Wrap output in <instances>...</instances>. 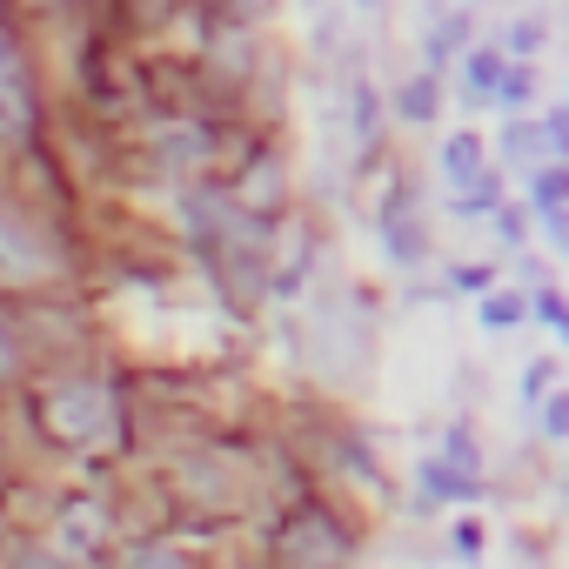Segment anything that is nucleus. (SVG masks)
<instances>
[{"mask_svg": "<svg viewBox=\"0 0 569 569\" xmlns=\"http://www.w3.org/2000/svg\"><path fill=\"white\" fill-rule=\"evenodd\" d=\"M556 376H562V369H556L549 356H536V362L522 369V402H529V409H542V396L556 389Z\"/></svg>", "mask_w": 569, "mask_h": 569, "instance_id": "2eb2a0df", "label": "nucleus"}, {"mask_svg": "<svg viewBox=\"0 0 569 569\" xmlns=\"http://www.w3.org/2000/svg\"><path fill=\"white\" fill-rule=\"evenodd\" d=\"M542 141H549V161H569V101L542 114Z\"/></svg>", "mask_w": 569, "mask_h": 569, "instance_id": "a211bd4d", "label": "nucleus"}, {"mask_svg": "<svg viewBox=\"0 0 569 569\" xmlns=\"http://www.w3.org/2000/svg\"><path fill=\"white\" fill-rule=\"evenodd\" d=\"M529 88H536V68H529V61H509V74H502V94H496V101H502V108H522V101H529Z\"/></svg>", "mask_w": 569, "mask_h": 569, "instance_id": "f3484780", "label": "nucleus"}, {"mask_svg": "<svg viewBox=\"0 0 569 569\" xmlns=\"http://www.w3.org/2000/svg\"><path fill=\"white\" fill-rule=\"evenodd\" d=\"M456 556H469V562L482 556V529L476 522H456Z\"/></svg>", "mask_w": 569, "mask_h": 569, "instance_id": "412c9836", "label": "nucleus"}, {"mask_svg": "<svg viewBox=\"0 0 569 569\" xmlns=\"http://www.w3.org/2000/svg\"><path fill=\"white\" fill-rule=\"evenodd\" d=\"M449 281H456L462 296H489V289H496V268H489V261H462Z\"/></svg>", "mask_w": 569, "mask_h": 569, "instance_id": "6ab92c4d", "label": "nucleus"}, {"mask_svg": "<svg viewBox=\"0 0 569 569\" xmlns=\"http://www.w3.org/2000/svg\"><path fill=\"white\" fill-rule=\"evenodd\" d=\"M529 208H569V161H536L529 168Z\"/></svg>", "mask_w": 569, "mask_h": 569, "instance_id": "0eeeda50", "label": "nucleus"}, {"mask_svg": "<svg viewBox=\"0 0 569 569\" xmlns=\"http://www.w3.org/2000/svg\"><path fill=\"white\" fill-rule=\"evenodd\" d=\"M436 174H442L449 188H476V181L489 174V141H482L476 128L442 134V148H436Z\"/></svg>", "mask_w": 569, "mask_h": 569, "instance_id": "7ed1b4c3", "label": "nucleus"}, {"mask_svg": "<svg viewBox=\"0 0 569 569\" xmlns=\"http://www.w3.org/2000/svg\"><path fill=\"white\" fill-rule=\"evenodd\" d=\"M349 134H356V148H376V134H382V101H376L369 74L349 81Z\"/></svg>", "mask_w": 569, "mask_h": 569, "instance_id": "423d86ee", "label": "nucleus"}, {"mask_svg": "<svg viewBox=\"0 0 569 569\" xmlns=\"http://www.w3.org/2000/svg\"><path fill=\"white\" fill-rule=\"evenodd\" d=\"M469 48H476V14H469V8H429V28H422V68H429V74H449Z\"/></svg>", "mask_w": 569, "mask_h": 569, "instance_id": "f257e3e1", "label": "nucleus"}, {"mask_svg": "<svg viewBox=\"0 0 569 569\" xmlns=\"http://www.w3.org/2000/svg\"><path fill=\"white\" fill-rule=\"evenodd\" d=\"M28 8H34V14H61V8H68V0H28Z\"/></svg>", "mask_w": 569, "mask_h": 569, "instance_id": "4be33fe9", "label": "nucleus"}, {"mask_svg": "<svg viewBox=\"0 0 569 569\" xmlns=\"http://www.w3.org/2000/svg\"><path fill=\"white\" fill-rule=\"evenodd\" d=\"M0 274H8V281L41 274V241H34V228H28L21 214H8V208H0Z\"/></svg>", "mask_w": 569, "mask_h": 569, "instance_id": "20e7f679", "label": "nucleus"}, {"mask_svg": "<svg viewBox=\"0 0 569 569\" xmlns=\"http://www.w3.org/2000/svg\"><path fill=\"white\" fill-rule=\"evenodd\" d=\"M522 316H529V302H522L516 289H489V296H482V329L509 336V329H522Z\"/></svg>", "mask_w": 569, "mask_h": 569, "instance_id": "1a4fd4ad", "label": "nucleus"}, {"mask_svg": "<svg viewBox=\"0 0 569 569\" xmlns=\"http://www.w3.org/2000/svg\"><path fill=\"white\" fill-rule=\"evenodd\" d=\"M396 114H402L409 128H429V121L442 114V74H429V68L409 74V81L396 88Z\"/></svg>", "mask_w": 569, "mask_h": 569, "instance_id": "39448f33", "label": "nucleus"}, {"mask_svg": "<svg viewBox=\"0 0 569 569\" xmlns=\"http://www.w3.org/2000/svg\"><path fill=\"white\" fill-rule=\"evenodd\" d=\"M509 61H516V54H509L502 41H476V48L462 54V101H469V108H489V101L502 94Z\"/></svg>", "mask_w": 569, "mask_h": 569, "instance_id": "f03ea898", "label": "nucleus"}, {"mask_svg": "<svg viewBox=\"0 0 569 569\" xmlns=\"http://www.w3.org/2000/svg\"><path fill=\"white\" fill-rule=\"evenodd\" d=\"M489 221H496V234H502L509 248H522V241H529V208H509V201H502Z\"/></svg>", "mask_w": 569, "mask_h": 569, "instance_id": "aec40b11", "label": "nucleus"}, {"mask_svg": "<svg viewBox=\"0 0 569 569\" xmlns=\"http://www.w3.org/2000/svg\"><path fill=\"white\" fill-rule=\"evenodd\" d=\"M422 482H429V496H476L482 482L469 476V469H456V462H422Z\"/></svg>", "mask_w": 569, "mask_h": 569, "instance_id": "9b49d317", "label": "nucleus"}, {"mask_svg": "<svg viewBox=\"0 0 569 569\" xmlns=\"http://www.w3.org/2000/svg\"><path fill=\"white\" fill-rule=\"evenodd\" d=\"M549 141H542V121H509L502 128V154L509 161H529V154H542Z\"/></svg>", "mask_w": 569, "mask_h": 569, "instance_id": "ddd939ff", "label": "nucleus"}, {"mask_svg": "<svg viewBox=\"0 0 569 569\" xmlns=\"http://www.w3.org/2000/svg\"><path fill=\"white\" fill-rule=\"evenodd\" d=\"M542 436L549 442H569V389H549L542 396Z\"/></svg>", "mask_w": 569, "mask_h": 569, "instance_id": "dca6fc26", "label": "nucleus"}, {"mask_svg": "<svg viewBox=\"0 0 569 569\" xmlns=\"http://www.w3.org/2000/svg\"><path fill=\"white\" fill-rule=\"evenodd\" d=\"M542 41H549V28H542L536 14H522V21L509 28V41H502V48H509L516 61H529V54H542Z\"/></svg>", "mask_w": 569, "mask_h": 569, "instance_id": "4468645a", "label": "nucleus"}, {"mask_svg": "<svg viewBox=\"0 0 569 569\" xmlns=\"http://www.w3.org/2000/svg\"><path fill=\"white\" fill-rule=\"evenodd\" d=\"M382 248H389L396 261H422L429 234H422V221H416V214H382Z\"/></svg>", "mask_w": 569, "mask_h": 569, "instance_id": "6e6552de", "label": "nucleus"}, {"mask_svg": "<svg viewBox=\"0 0 569 569\" xmlns=\"http://www.w3.org/2000/svg\"><path fill=\"white\" fill-rule=\"evenodd\" d=\"M529 316H536V322H549V329L569 342V302H562V289H556V281H542V289L529 296Z\"/></svg>", "mask_w": 569, "mask_h": 569, "instance_id": "f8f14e48", "label": "nucleus"}, {"mask_svg": "<svg viewBox=\"0 0 569 569\" xmlns=\"http://www.w3.org/2000/svg\"><path fill=\"white\" fill-rule=\"evenodd\" d=\"M449 208H456V214H496V208H502V174L489 168L476 188H456V201H449Z\"/></svg>", "mask_w": 569, "mask_h": 569, "instance_id": "9d476101", "label": "nucleus"}]
</instances>
